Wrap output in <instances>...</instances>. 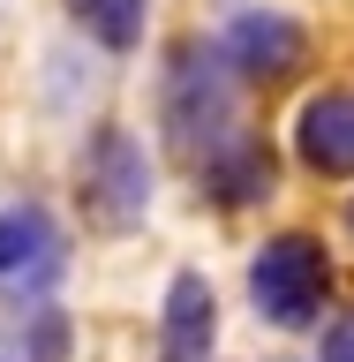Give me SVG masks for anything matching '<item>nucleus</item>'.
<instances>
[{
	"label": "nucleus",
	"instance_id": "nucleus-1",
	"mask_svg": "<svg viewBox=\"0 0 354 362\" xmlns=\"http://www.w3.org/2000/svg\"><path fill=\"white\" fill-rule=\"evenodd\" d=\"M76 211L98 234H136L143 211H151V166H143V144L129 129H90L83 158H76Z\"/></svg>",
	"mask_w": 354,
	"mask_h": 362
},
{
	"label": "nucleus",
	"instance_id": "nucleus-2",
	"mask_svg": "<svg viewBox=\"0 0 354 362\" xmlns=\"http://www.w3.org/2000/svg\"><path fill=\"white\" fill-rule=\"evenodd\" d=\"M324 287H332V257L309 242V234H279L264 242V257L249 264V302L271 317V325H309L324 310Z\"/></svg>",
	"mask_w": 354,
	"mask_h": 362
},
{
	"label": "nucleus",
	"instance_id": "nucleus-3",
	"mask_svg": "<svg viewBox=\"0 0 354 362\" xmlns=\"http://www.w3.org/2000/svg\"><path fill=\"white\" fill-rule=\"evenodd\" d=\"M61 264H68V242L53 226V211H38V204L0 211V294L8 302H45Z\"/></svg>",
	"mask_w": 354,
	"mask_h": 362
},
{
	"label": "nucleus",
	"instance_id": "nucleus-4",
	"mask_svg": "<svg viewBox=\"0 0 354 362\" xmlns=\"http://www.w3.org/2000/svg\"><path fill=\"white\" fill-rule=\"evenodd\" d=\"M196 121H203V144L219 151V129H226V90L203 61V45H181L174 68H166V129H174L181 151H196ZM203 151V158H211Z\"/></svg>",
	"mask_w": 354,
	"mask_h": 362
},
{
	"label": "nucleus",
	"instance_id": "nucleus-5",
	"mask_svg": "<svg viewBox=\"0 0 354 362\" xmlns=\"http://www.w3.org/2000/svg\"><path fill=\"white\" fill-rule=\"evenodd\" d=\"M219 53L242 68L249 83H279V76L302 68V23H294V16H271V8H249V16H234L219 30Z\"/></svg>",
	"mask_w": 354,
	"mask_h": 362
},
{
	"label": "nucleus",
	"instance_id": "nucleus-6",
	"mask_svg": "<svg viewBox=\"0 0 354 362\" xmlns=\"http://www.w3.org/2000/svg\"><path fill=\"white\" fill-rule=\"evenodd\" d=\"M294 151L309 158L317 174H354V90H324L317 106H302Z\"/></svg>",
	"mask_w": 354,
	"mask_h": 362
},
{
	"label": "nucleus",
	"instance_id": "nucleus-7",
	"mask_svg": "<svg viewBox=\"0 0 354 362\" xmlns=\"http://www.w3.org/2000/svg\"><path fill=\"white\" fill-rule=\"evenodd\" d=\"M166 355L158 362H211V287H203V272H181L174 287H166Z\"/></svg>",
	"mask_w": 354,
	"mask_h": 362
},
{
	"label": "nucleus",
	"instance_id": "nucleus-8",
	"mask_svg": "<svg viewBox=\"0 0 354 362\" xmlns=\"http://www.w3.org/2000/svg\"><path fill=\"white\" fill-rule=\"evenodd\" d=\"M196 181H203L219 204L256 197V189L271 181V144H226V151H211V158L196 166Z\"/></svg>",
	"mask_w": 354,
	"mask_h": 362
},
{
	"label": "nucleus",
	"instance_id": "nucleus-9",
	"mask_svg": "<svg viewBox=\"0 0 354 362\" xmlns=\"http://www.w3.org/2000/svg\"><path fill=\"white\" fill-rule=\"evenodd\" d=\"M143 8H151V0H68V16L83 23L106 53H129V45L143 38Z\"/></svg>",
	"mask_w": 354,
	"mask_h": 362
},
{
	"label": "nucleus",
	"instance_id": "nucleus-10",
	"mask_svg": "<svg viewBox=\"0 0 354 362\" xmlns=\"http://www.w3.org/2000/svg\"><path fill=\"white\" fill-rule=\"evenodd\" d=\"M68 355V317L61 310H38L23 325V362H61Z\"/></svg>",
	"mask_w": 354,
	"mask_h": 362
},
{
	"label": "nucleus",
	"instance_id": "nucleus-11",
	"mask_svg": "<svg viewBox=\"0 0 354 362\" xmlns=\"http://www.w3.org/2000/svg\"><path fill=\"white\" fill-rule=\"evenodd\" d=\"M324 362H354V317H339L324 332Z\"/></svg>",
	"mask_w": 354,
	"mask_h": 362
},
{
	"label": "nucleus",
	"instance_id": "nucleus-12",
	"mask_svg": "<svg viewBox=\"0 0 354 362\" xmlns=\"http://www.w3.org/2000/svg\"><path fill=\"white\" fill-rule=\"evenodd\" d=\"M0 362H8V347H0Z\"/></svg>",
	"mask_w": 354,
	"mask_h": 362
}]
</instances>
